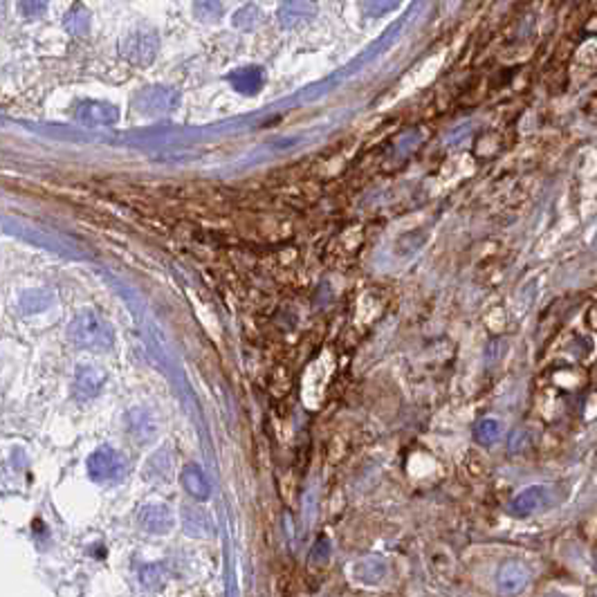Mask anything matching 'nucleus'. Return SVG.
I'll list each match as a JSON object with an SVG mask.
<instances>
[{"label":"nucleus","mask_w":597,"mask_h":597,"mask_svg":"<svg viewBox=\"0 0 597 597\" xmlns=\"http://www.w3.org/2000/svg\"><path fill=\"white\" fill-rule=\"evenodd\" d=\"M140 582H142V586L149 588V591H159V588L164 586V582H167V575H164L162 563H155V566H146V569H142Z\"/></svg>","instance_id":"nucleus-14"},{"label":"nucleus","mask_w":597,"mask_h":597,"mask_svg":"<svg viewBox=\"0 0 597 597\" xmlns=\"http://www.w3.org/2000/svg\"><path fill=\"white\" fill-rule=\"evenodd\" d=\"M548 597H566V595H548Z\"/></svg>","instance_id":"nucleus-16"},{"label":"nucleus","mask_w":597,"mask_h":597,"mask_svg":"<svg viewBox=\"0 0 597 597\" xmlns=\"http://www.w3.org/2000/svg\"><path fill=\"white\" fill-rule=\"evenodd\" d=\"M227 81L231 83V88L243 95H256V92L263 88L265 83V73L263 68H256V66H247V68H238L227 77Z\"/></svg>","instance_id":"nucleus-11"},{"label":"nucleus","mask_w":597,"mask_h":597,"mask_svg":"<svg viewBox=\"0 0 597 597\" xmlns=\"http://www.w3.org/2000/svg\"><path fill=\"white\" fill-rule=\"evenodd\" d=\"M137 523L151 535H167L174 528V515L164 503H146L137 512Z\"/></svg>","instance_id":"nucleus-6"},{"label":"nucleus","mask_w":597,"mask_h":597,"mask_svg":"<svg viewBox=\"0 0 597 597\" xmlns=\"http://www.w3.org/2000/svg\"><path fill=\"white\" fill-rule=\"evenodd\" d=\"M328 554H330V546H328L326 539H322L317 546H314V550H313V554H310V557H313V562L323 563L328 559Z\"/></svg>","instance_id":"nucleus-15"},{"label":"nucleus","mask_w":597,"mask_h":597,"mask_svg":"<svg viewBox=\"0 0 597 597\" xmlns=\"http://www.w3.org/2000/svg\"><path fill=\"white\" fill-rule=\"evenodd\" d=\"M158 48V36L153 32H133L121 41V54L137 66H146V63L153 61Z\"/></svg>","instance_id":"nucleus-4"},{"label":"nucleus","mask_w":597,"mask_h":597,"mask_svg":"<svg viewBox=\"0 0 597 597\" xmlns=\"http://www.w3.org/2000/svg\"><path fill=\"white\" fill-rule=\"evenodd\" d=\"M74 117L83 126H115L120 121V111L108 102H83Z\"/></svg>","instance_id":"nucleus-8"},{"label":"nucleus","mask_w":597,"mask_h":597,"mask_svg":"<svg viewBox=\"0 0 597 597\" xmlns=\"http://www.w3.org/2000/svg\"><path fill=\"white\" fill-rule=\"evenodd\" d=\"M68 339L86 351H108L115 342L111 323L97 313H81L70 322Z\"/></svg>","instance_id":"nucleus-1"},{"label":"nucleus","mask_w":597,"mask_h":597,"mask_svg":"<svg viewBox=\"0 0 597 597\" xmlns=\"http://www.w3.org/2000/svg\"><path fill=\"white\" fill-rule=\"evenodd\" d=\"M104 373L97 371V368H81L77 376V380H74V393H77V398H81V400H88V398H95L97 393H99V389L104 386Z\"/></svg>","instance_id":"nucleus-12"},{"label":"nucleus","mask_w":597,"mask_h":597,"mask_svg":"<svg viewBox=\"0 0 597 597\" xmlns=\"http://www.w3.org/2000/svg\"><path fill=\"white\" fill-rule=\"evenodd\" d=\"M180 481H182L184 492L189 496H193L196 501H207L209 496H212V485H209V478L203 469L198 468V465H187L180 474Z\"/></svg>","instance_id":"nucleus-10"},{"label":"nucleus","mask_w":597,"mask_h":597,"mask_svg":"<svg viewBox=\"0 0 597 597\" xmlns=\"http://www.w3.org/2000/svg\"><path fill=\"white\" fill-rule=\"evenodd\" d=\"M351 575L364 586H377L386 578V562L382 557H361L353 563Z\"/></svg>","instance_id":"nucleus-9"},{"label":"nucleus","mask_w":597,"mask_h":597,"mask_svg":"<svg viewBox=\"0 0 597 597\" xmlns=\"http://www.w3.org/2000/svg\"><path fill=\"white\" fill-rule=\"evenodd\" d=\"M128 472V461L112 447H99L88 458V474L95 483H117Z\"/></svg>","instance_id":"nucleus-2"},{"label":"nucleus","mask_w":597,"mask_h":597,"mask_svg":"<svg viewBox=\"0 0 597 597\" xmlns=\"http://www.w3.org/2000/svg\"><path fill=\"white\" fill-rule=\"evenodd\" d=\"M548 503H550L548 487L532 485L512 499L510 512H512V516L523 519V516H532V515H537V512H541L546 506H548Z\"/></svg>","instance_id":"nucleus-5"},{"label":"nucleus","mask_w":597,"mask_h":597,"mask_svg":"<svg viewBox=\"0 0 597 597\" xmlns=\"http://www.w3.org/2000/svg\"><path fill=\"white\" fill-rule=\"evenodd\" d=\"M474 438H477L478 445H485V447L499 443V438H501V423L494 418L481 420L477 429H474Z\"/></svg>","instance_id":"nucleus-13"},{"label":"nucleus","mask_w":597,"mask_h":597,"mask_svg":"<svg viewBox=\"0 0 597 597\" xmlns=\"http://www.w3.org/2000/svg\"><path fill=\"white\" fill-rule=\"evenodd\" d=\"M178 104H180L178 90L164 86L146 88V90L137 92L136 97L137 111H142L144 115H164V112L175 111Z\"/></svg>","instance_id":"nucleus-3"},{"label":"nucleus","mask_w":597,"mask_h":597,"mask_svg":"<svg viewBox=\"0 0 597 597\" xmlns=\"http://www.w3.org/2000/svg\"><path fill=\"white\" fill-rule=\"evenodd\" d=\"M530 578H532V573H530L525 563L512 562L510 559V562L501 563V569L496 573V586H499L503 595H516V593H521L528 586Z\"/></svg>","instance_id":"nucleus-7"}]
</instances>
